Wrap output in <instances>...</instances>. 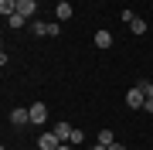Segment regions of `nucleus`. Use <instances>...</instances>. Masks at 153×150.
Returning <instances> with one entry per match:
<instances>
[{"label": "nucleus", "instance_id": "nucleus-1", "mask_svg": "<svg viewBox=\"0 0 153 150\" xmlns=\"http://www.w3.org/2000/svg\"><path fill=\"white\" fill-rule=\"evenodd\" d=\"M31 31L38 38H58L61 34V24H48V21H31Z\"/></svg>", "mask_w": 153, "mask_h": 150}, {"label": "nucleus", "instance_id": "nucleus-9", "mask_svg": "<svg viewBox=\"0 0 153 150\" xmlns=\"http://www.w3.org/2000/svg\"><path fill=\"white\" fill-rule=\"evenodd\" d=\"M95 143H102V147H112V143H116V137H112V130H99V137H95Z\"/></svg>", "mask_w": 153, "mask_h": 150}, {"label": "nucleus", "instance_id": "nucleus-16", "mask_svg": "<svg viewBox=\"0 0 153 150\" xmlns=\"http://www.w3.org/2000/svg\"><path fill=\"white\" fill-rule=\"evenodd\" d=\"M119 21H126V24H133V21H136V14H133V10H129V7H126V10L119 14Z\"/></svg>", "mask_w": 153, "mask_h": 150}, {"label": "nucleus", "instance_id": "nucleus-10", "mask_svg": "<svg viewBox=\"0 0 153 150\" xmlns=\"http://www.w3.org/2000/svg\"><path fill=\"white\" fill-rule=\"evenodd\" d=\"M0 14H4V17L17 14V0H0Z\"/></svg>", "mask_w": 153, "mask_h": 150}, {"label": "nucleus", "instance_id": "nucleus-12", "mask_svg": "<svg viewBox=\"0 0 153 150\" xmlns=\"http://www.w3.org/2000/svg\"><path fill=\"white\" fill-rule=\"evenodd\" d=\"M7 24H10V28H24L27 17H24V14H10V17H7Z\"/></svg>", "mask_w": 153, "mask_h": 150}, {"label": "nucleus", "instance_id": "nucleus-2", "mask_svg": "<svg viewBox=\"0 0 153 150\" xmlns=\"http://www.w3.org/2000/svg\"><path fill=\"white\" fill-rule=\"evenodd\" d=\"M143 102H146L143 89H140V85H133V89L126 92V106H129V109H143Z\"/></svg>", "mask_w": 153, "mask_h": 150}, {"label": "nucleus", "instance_id": "nucleus-6", "mask_svg": "<svg viewBox=\"0 0 153 150\" xmlns=\"http://www.w3.org/2000/svg\"><path fill=\"white\" fill-rule=\"evenodd\" d=\"M10 123L14 126H27L31 123V109H10Z\"/></svg>", "mask_w": 153, "mask_h": 150}, {"label": "nucleus", "instance_id": "nucleus-14", "mask_svg": "<svg viewBox=\"0 0 153 150\" xmlns=\"http://www.w3.org/2000/svg\"><path fill=\"white\" fill-rule=\"evenodd\" d=\"M68 143H71V147H78V143H85V133H82V130H71V140H68Z\"/></svg>", "mask_w": 153, "mask_h": 150}, {"label": "nucleus", "instance_id": "nucleus-17", "mask_svg": "<svg viewBox=\"0 0 153 150\" xmlns=\"http://www.w3.org/2000/svg\"><path fill=\"white\" fill-rule=\"evenodd\" d=\"M143 109H146V113H153V99H146V102H143Z\"/></svg>", "mask_w": 153, "mask_h": 150}, {"label": "nucleus", "instance_id": "nucleus-4", "mask_svg": "<svg viewBox=\"0 0 153 150\" xmlns=\"http://www.w3.org/2000/svg\"><path fill=\"white\" fill-rule=\"evenodd\" d=\"M44 119H48V106H44V102H34V106H31V123L41 126Z\"/></svg>", "mask_w": 153, "mask_h": 150}, {"label": "nucleus", "instance_id": "nucleus-5", "mask_svg": "<svg viewBox=\"0 0 153 150\" xmlns=\"http://www.w3.org/2000/svg\"><path fill=\"white\" fill-rule=\"evenodd\" d=\"M17 14H24L31 21V17L38 14V0H17Z\"/></svg>", "mask_w": 153, "mask_h": 150}, {"label": "nucleus", "instance_id": "nucleus-3", "mask_svg": "<svg viewBox=\"0 0 153 150\" xmlns=\"http://www.w3.org/2000/svg\"><path fill=\"white\" fill-rule=\"evenodd\" d=\"M38 147H41V150H58V147H61V140H58L55 130H48V133H41V137H38Z\"/></svg>", "mask_w": 153, "mask_h": 150}, {"label": "nucleus", "instance_id": "nucleus-21", "mask_svg": "<svg viewBox=\"0 0 153 150\" xmlns=\"http://www.w3.org/2000/svg\"><path fill=\"white\" fill-rule=\"evenodd\" d=\"M58 4H68V0H58Z\"/></svg>", "mask_w": 153, "mask_h": 150}, {"label": "nucleus", "instance_id": "nucleus-13", "mask_svg": "<svg viewBox=\"0 0 153 150\" xmlns=\"http://www.w3.org/2000/svg\"><path fill=\"white\" fill-rule=\"evenodd\" d=\"M140 89H143V96H146V99H153V78H143Z\"/></svg>", "mask_w": 153, "mask_h": 150}, {"label": "nucleus", "instance_id": "nucleus-8", "mask_svg": "<svg viewBox=\"0 0 153 150\" xmlns=\"http://www.w3.org/2000/svg\"><path fill=\"white\" fill-rule=\"evenodd\" d=\"M71 130H75L71 123H58V126H55V133H58V140H61V143H68V140H71Z\"/></svg>", "mask_w": 153, "mask_h": 150}, {"label": "nucleus", "instance_id": "nucleus-15", "mask_svg": "<svg viewBox=\"0 0 153 150\" xmlns=\"http://www.w3.org/2000/svg\"><path fill=\"white\" fill-rule=\"evenodd\" d=\"M129 31H133V34H143V31H146V21H140V17H136V21L129 24Z\"/></svg>", "mask_w": 153, "mask_h": 150}, {"label": "nucleus", "instance_id": "nucleus-11", "mask_svg": "<svg viewBox=\"0 0 153 150\" xmlns=\"http://www.w3.org/2000/svg\"><path fill=\"white\" fill-rule=\"evenodd\" d=\"M55 14H58V21H68L75 10H71V4H58V10H55Z\"/></svg>", "mask_w": 153, "mask_h": 150}, {"label": "nucleus", "instance_id": "nucleus-18", "mask_svg": "<svg viewBox=\"0 0 153 150\" xmlns=\"http://www.w3.org/2000/svg\"><path fill=\"white\" fill-rule=\"evenodd\" d=\"M109 150H126V143H119V140H116V143H112Z\"/></svg>", "mask_w": 153, "mask_h": 150}, {"label": "nucleus", "instance_id": "nucleus-20", "mask_svg": "<svg viewBox=\"0 0 153 150\" xmlns=\"http://www.w3.org/2000/svg\"><path fill=\"white\" fill-rule=\"evenodd\" d=\"M58 150H71V143H61V147H58Z\"/></svg>", "mask_w": 153, "mask_h": 150}, {"label": "nucleus", "instance_id": "nucleus-19", "mask_svg": "<svg viewBox=\"0 0 153 150\" xmlns=\"http://www.w3.org/2000/svg\"><path fill=\"white\" fill-rule=\"evenodd\" d=\"M88 150H109V147H102V143H92V147H88Z\"/></svg>", "mask_w": 153, "mask_h": 150}, {"label": "nucleus", "instance_id": "nucleus-7", "mask_svg": "<svg viewBox=\"0 0 153 150\" xmlns=\"http://www.w3.org/2000/svg\"><path fill=\"white\" fill-rule=\"evenodd\" d=\"M95 48H112V34L105 31V28L95 31Z\"/></svg>", "mask_w": 153, "mask_h": 150}]
</instances>
